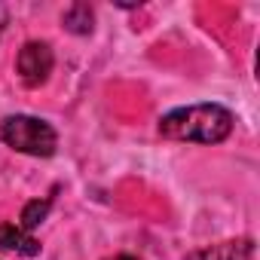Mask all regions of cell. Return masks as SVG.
I'll return each mask as SVG.
<instances>
[{
	"label": "cell",
	"mask_w": 260,
	"mask_h": 260,
	"mask_svg": "<svg viewBox=\"0 0 260 260\" xmlns=\"http://www.w3.org/2000/svg\"><path fill=\"white\" fill-rule=\"evenodd\" d=\"M254 257V239L239 236V239H223L214 245H202L190 251L184 260H251Z\"/></svg>",
	"instance_id": "obj_4"
},
{
	"label": "cell",
	"mask_w": 260,
	"mask_h": 260,
	"mask_svg": "<svg viewBox=\"0 0 260 260\" xmlns=\"http://www.w3.org/2000/svg\"><path fill=\"white\" fill-rule=\"evenodd\" d=\"M52 68H55V52L46 40H28L16 55V74L28 89H40L52 77Z\"/></svg>",
	"instance_id": "obj_3"
},
{
	"label": "cell",
	"mask_w": 260,
	"mask_h": 260,
	"mask_svg": "<svg viewBox=\"0 0 260 260\" xmlns=\"http://www.w3.org/2000/svg\"><path fill=\"white\" fill-rule=\"evenodd\" d=\"M61 25H64V31H71V34H77V37H86V34H92V28H95V13H92L89 4H71V7L61 13Z\"/></svg>",
	"instance_id": "obj_6"
},
{
	"label": "cell",
	"mask_w": 260,
	"mask_h": 260,
	"mask_svg": "<svg viewBox=\"0 0 260 260\" xmlns=\"http://www.w3.org/2000/svg\"><path fill=\"white\" fill-rule=\"evenodd\" d=\"M107 260H144V257H138V254H113Z\"/></svg>",
	"instance_id": "obj_9"
},
{
	"label": "cell",
	"mask_w": 260,
	"mask_h": 260,
	"mask_svg": "<svg viewBox=\"0 0 260 260\" xmlns=\"http://www.w3.org/2000/svg\"><path fill=\"white\" fill-rule=\"evenodd\" d=\"M0 141L10 150L46 159L58 150V132L40 116L31 113H10L0 119Z\"/></svg>",
	"instance_id": "obj_2"
},
{
	"label": "cell",
	"mask_w": 260,
	"mask_h": 260,
	"mask_svg": "<svg viewBox=\"0 0 260 260\" xmlns=\"http://www.w3.org/2000/svg\"><path fill=\"white\" fill-rule=\"evenodd\" d=\"M49 208H52V199L46 196V199H31L25 208H22V214H19V226L22 230H28V233H34L43 220H46V214H49Z\"/></svg>",
	"instance_id": "obj_7"
},
{
	"label": "cell",
	"mask_w": 260,
	"mask_h": 260,
	"mask_svg": "<svg viewBox=\"0 0 260 260\" xmlns=\"http://www.w3.org/2000/svg\"><path fill=\"white\" fill-rule=\"evenodd\" d=\"M7 22H10V13H7V7L0 4V37H4V28H7Z\"/></svg>",
	"instance_id": "obj_8"
},
{
	"label": "cell",
	"mask_w": 260,
	"mask_h": 260,
	"mask_svg": "<svg viewBox=\"0 0 260 260\" xmlns=\"http://www.w3.org/2000/svg\"><path fill=\"white\" fill-rule=\"evenodd\" d=\"M0 248H4V251H13V254H22V257L40 254V242L34 239V233L22 230L19 223H10V220L0 223Z\"/></svg>",
	"instance_id": "obj_5"
},
{
	"label": "cell",
	"mask_w": 260,
	"mask_h": 260,
	"mask_svg": "<svg viewBox=\"0 0 260 260\" xmlns=\"http://www.w3.org/2000/svg\"><path fill=\"white\" fill-rule=\"evenodd\" d=\"M236 116L230 107L217 101H199L187 107H175L159 116L156 128L169 141H187V144H220L233 135Z\"/></svg>",
	"instance_id": "obj_1"
}]
</instances>
